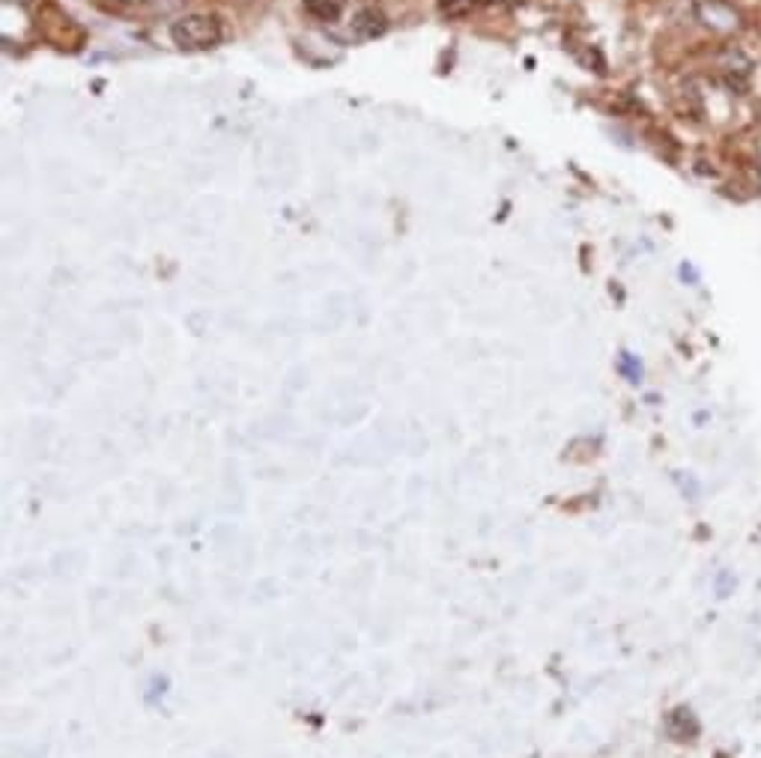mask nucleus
<instances>
[{
	"label": "nucleus",
	"instance_id": "1",
	"mask_svg": "<svg viewBox=\"0 0 761 758\" xmlns=\"http://www.w3.org/2000/svg\"><path fill=\"white\" fill-rule=\"evenodd\" d=\"M171 39H173V45L182 48V51H207V48L218 45L221 24L216 15L191 13L171 24Z\"/></svg>",
	"mask_w": 761,
	"mask_h": 758
},
{
	"label": "nucleus",
	"instance_id": "2",
	"mask_svg": "<svg viewBox=\"0 0 761 758\" xmlns=\"http://www.w3.org/2000/svg\"><path fill=\"white\" fill-rule=\"evenodd\" d=\"M388 31V15L376 6H365L353 15V33L362 39H376Z\"/></svg>",
	"mask_w": 761,
	"mask_h": 758
},
{
	"label": "nucleus",
	"instance_id": "3",
	"mask_svg": "<svg viewBox=\"0 0 761 758\" xmlns=\"http://www.w3.org/2000/svg\"><path fill=\"white\" fill-rule=\"evenodd\" d=\"M347 0H305V13L317 22H338Z\"/></svg>",
	"mask_w": 761,
	"mask_h": 758
},
{
	"label": "nucleus",
	"instance_id": "4",
	"mask_svg": "<svg viewBox=\"0 0 761 758\" xmlns=\"http://www.w3.org/2000/svg\"><path fill=\"white\" fill-rule=\"evenodd\" d=\"M475 0H439V13L448 18H466L472 13Z\"/></svg>",
	"mask_w": 761,
	"mask_h": 758
},
{
	"label": "nucleus",
	"instance_id": "5",
	"mask_svg": "<svg viewBox=\"0 0 761 758\" xmlns=\"http://www.w3.org/2000/svg\"><path fill=\"white\" fill-rule=\"evenodd\" d=\"M499 4H505V6H523L525 0H499Z\"/></svg>",
	"mask_w": 761,
	"mask_h": 758
},
{
	"label": "nucleus",
	"instance_id": "6",
	"mask_svg": "<svg viewBox=\"0 0 761 758\" xmlns=\"http://www.w3.org/2000/svg\"><path fill=\"white\" fill-rule=\"evenodd\" d=\"M6 4H13V6H24V4H31V0H6Z\"/></svg>",
	"mask_w": 761,
	"mask_h": 758
},
{
	"label": "nucleus",
	"instance_id": "7",
	"mask_svg": "<svg viewBox=\"0 0 761 758\" xmlns=\"http://www.w3.org/2000/svg\"><path fill=\"white\" fill-rule=\"evenodd\" d=\"M475 4H484V6H493V4H499V0H475Z\"/></svg>",
	"mask_w": 761,
	"mask_h": 758
}]
</instances>
